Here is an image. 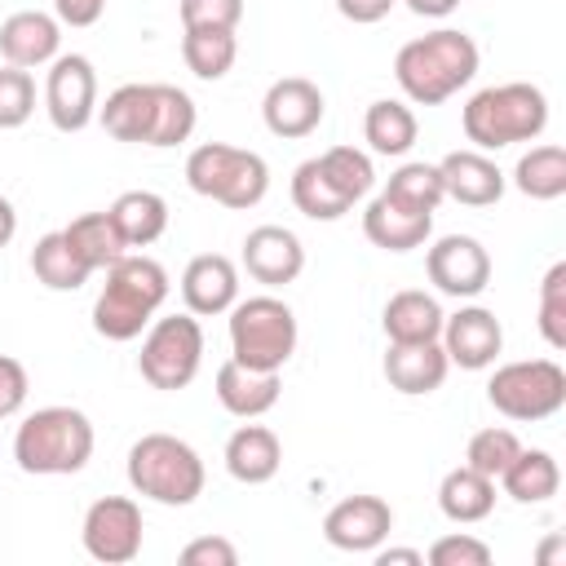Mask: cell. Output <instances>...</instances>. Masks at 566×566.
Here are the masks:
<instances>
[{
  "label": "cell",
  "instance_id": "49",
  "mask_svg": "<svg viewBox=\"0 0 566 566\" xmlns=\"http://www.w3.org/2000/svg\"><path fill=\"white\" fill-rule=\"evenodd\" d=\"M557 557H566V539H562V535H553V539L539 544V562H544V566L557 562Z\"/></svg>",
  "mask_w": 566,
  "mask_h": 566
},
{
  "label": "cell",
  "instance_id": "17",
  "mask_svg": "<svg viewBox=\"0 0 566 566\" xmlns=\"http://www.w3.org/2000/svg\"><path fill=\"white\" fill-rule=\"evenodd\" d=\"M181 301L195 318L226 314L239 301V265L221 252H203L181 270Z\"/></svg>",
  "mask_w": 566,
  "mask_h": 566
},
{
  "label": "cell",
  "instance_id": "26",
  "mask_svg": "<svg viewBox=\"0 0 566 566\" xmlns=\"http://www.w3.org/2000/svg\"><path fill=\"white\" fill-rule=\"evenodd\" d=\"M500 486H504V495L517 500V504H544V500L557 495L562 469H557L553 451H544V447H531V451H526V447H522V451L513 455V464L500 473Z\"/></svg>",
  "mask_w": 566,
  "mask_h": 566
},
{
  "label": "cell",
  "instance_id": "18",
  "mask_svg": "<svg viewBox=\"0 0 566 566\" xmlns=\"http://www.w3.org/2000/svg\"><path fill=\"white\" fill-rule=\"evenodd\" d=\"M57 44H62V22L44 9H18L0 22V57L9 66H44L57 57Z\"/></svg>",
  "mask_w": 566,
  "mask_h": 566
},
{
  "label": "cell",
  "instance_id": "41",
  "mask_svg": "<svg viewBox=\"0 0 566 566\" xmlns=\"http://www.w3.org/2000/svg\"><path fill=\"white\" fill-rule=\"evenodd\" d=\"M424 557H429V566H486L491 548L473 535H442V539H433V548Z\"/></svg>",
  "mask_w": 566,
  "mask_h": 566
},
{
  "label": "cell",
  "instance_id": "45",
  "mask_svg": "<svg viewBox=\"0 0 566 566\" xmlns=\"http://www.w3.org/2000/svg\"><path fill=\"white\" fill-rule=\"evenodd\" d=\"M394 4H398V0H336V13H340L345 22H354V27H371V22L389 18Z\"/></svg>",
  "mask_w": 566,
  "mask_h": 566
},
{
  "label": "cell",
  "instance_id": "31",
  "mask_svg": "<svg viewBox=\"0 0 566 566\" xmlns=\"http://www.w3.org/2000/svg\"><path fill=\"white\" fill-rule=\"evenodd\" d=\"M62 234H66L71 252H75L93 274L106 270V265H115V261L128 252V243L119 239L111 212H80L71 226H62Z\"/></svg>",
  "mask_w": 566,
  "mask_h": 566
},
{
  "label": "cell",
  "instance_id": "29",
  "mask_svg": "<svg viewBox=\"0 0 566 566\" xmlns=\"http://www.w3.org/2000/svg\"><path fill=\"white\" fill-rule=\"evenodd\" d=\"M106 212L128 248H150L168 230V203L155 190H124Z\"/></svg>",
  "mask_w": 566,
  "mask_h": 566
},
{
  "label": "cell",
  "instance_id": "25",
  "mask_svg": "<svg viewBox=\"0 0 566 566\" xmlns=\"http://www.w3.org/2000/svg\"><path fill=\"white\" fill-rule=\"evenodd\" d=\"M438 509L442 517L460 522V526H473L482 517H491L495 509V482L469 464H455L442 482H438Z\"/></svg>",
  "mask_w": 566,
  "mask_h": 566
},
{
  "label": "cell",
  "instance_id": "28",
  "mask_svg": "<svg viewBox=\"0 0 566 566\" xmlns=\"http://www.w3.org/2000/svg\"><path fill=\"white\" fill-rule=\"evenodd\" d=\"M292 203L310 221H336V217H345L354 208V199L332 181V172L323 168L318 155L305 159V164H296V172H292Z\"/></svg>",
  "mask_w": 566,
  "mask_h": 566
},
{
  "label": "cell",
  "instance_id": "43",
  "mask_svg": "<svg viewBox=\"0 0 566 566\" xmlns=\"http://www.w3.org/2000/svg\"><path fill=\"white\" fill-rule=\"evenodd\" d=\"M239 562V548L221 535H199L181 548V566H234Z\"/></svg>",
  "mask_w": 566,
  "mask_h": 566
},
{
  "label": "cell",
  "instance_id": "11",
  "mask_svg": "<svg viewBox=\"0 0 566 566\" xmlns=\"http://www.w3.org/2000/svg\"><path fill=\"white\" fill-rule=\"evenodd\" d=\"M44 111L57 133H80L97 115V71L84 53H57L44 80Z\"/></svg>",
  "mask_w": 566,
  "mask_h": 566
},
{
  "label": "cell",
  "instance_id": "3",
  "mask_svg": "<svg viewBox=\"0 0 566 566\" xmlns=\"http://www.w3.org/2000/svg\"><path fill=\"white\" fill-rule=\"evenodd\" d=\"M460 124L473 150H504L517 142H535L548 128V97L526 80L491 84L464 102Z\"/></svg>",
  "mask_w": 566,
  "mask_h": 566
},
{
  "label": "cell",
  "instance_id": "48",
  "mask_svg": "<svg viewBox=\"0 0 566 566\" xmlns=\"http://www.w3.org/2000/svg\"><path fill=\"white\" fill-rule=\"evenodd\" d=\"M13 234H18V212H13V203L0 195V248H4Z\"/></svg>",
  "mask_w": 566,
  "mask_h": 566
},
{
  "label": "cell",
  "instance_id": "35",
  "mask_svg": "<svg viewBox=\"0 0 566 566\" xmlns=\"http://www.w3.org/2000/svg\"><path fill=\"white\" fill-rule=\"evenodd\" d=\"M380 195L394 199V203L407 208V212H438V203L447 199V195H442V172H438V164H424V159L402 164L398 172H389V181H385Z\"/></svg>",
  "mask_w": 566,
  "mask_h": 566
},
{
  "label": "cell",
  "instance_id": "23",
  "mask_svg": "<svg viewBox=\"0 0 566 566\" xmlns=\"http://www.w3.org/2000/svg\"><path fill=\"white\" fill-rule=\"evenodd\" d=\"M363 234L385 252H411L433 234V212H407L394 199L376 195L363 212Z\"/></svg>",
  "mask_w": 566,
  "mask_h": 566
},
{
  "label": "cell",
  "instance_id": "44",
  "mask_svg": "<svg viewBox=\"0 0 566 566\" xmlns=\"http://www.w3.org/2000/svg\"><path fill=\"white\" fill-rule=\"evenodd\" d=\"M106 13V0H53V18L62 27H93Z\"/></svg>",
  "mask_w": 566,
  "mask_h": 566
},
{
  "label": "cell",
  "instance_id": "9",
  "mask_svg": "<svg viewBox=\"0 0 566 566\" xmlns=\"http://www.w3.org/2000/svg\"><path fill=\"white\" fill-rule=\"evenodd\" d=\"M486 402L509 420H548L566 407V371L553 358H522L495 367Z\"/></svg>",
  "mask_w": 566,
  "mask_h": 566
},
{
  "label": "cell",
  "instance_id": "16",
  "mask_svg": "<svg viewBox=\"0 0 566 566\" xmlns=\"http://www.w3.org/2000/svg\"><path fill=\"white\" fill-rule=\"evenodd\" d=\"M243 270L265 287L296 283L305 270V248L287 226H256L243 239Z\"/></svg>",
  "mask_w": 566,
  "mask_h": 566
},
{
  "label": "cell",
  "instance_id": "42",
  "mask_svg": "<svg viewBox=\"0 0 566 566\" xmlns=\"http://www.w3.org/2000/svg\"><path fill=\"white\" fill-rule=\"evenodd\" d=\"M27 394H31V376H27V367H22L18 358L0 354V420L18 416L22 402H27Z\"/></svg>",
  "mask_w": 566,
  "mask_h": 566
},
{
  "label": "cell",
  "instance_id": "13",
  "mask_svg": "<svg viewBox=\"0 0 566 566\" xmlns=\"http://www.w3.org/2000/svg\"><path fill=\"white\" fill-rule=\"evenodd\" d=\"M394 531V509L380 495H345L323 517V539L340 553H376Z\"/></svg>",
  "mask_w": 566,
  "mask_h": 566
},
{
  "label": "cell",
  "instance_id": "20",
  "mask_svg": "<svg viewBox=\"0 0 566 566\" xmlns=\"http://www.w3.org/2000/svg\"><path fill=\"white\" fill-rule=\"evenodd\" d=\"M451 363H447V349L442 340H420V345H394L389 340V354H385V380L407 394V398H420V394H433L442 380H447Z\"/></svg>",
  "mask_w": 566,
  "mask_h": 566
},
{
  "label": "cell",
  "instance_id": "22",
  "mask_svg": "<svg viewBox=\"0 0 566 566\" xmlns=\"http://www.w3.org/2000/svg\"><path fill=\"white\" fill-rule=\"evenodd\" d=\"M221 460H226V473H230L234 482L261 486V482H270V478L279 473V464H283V442H279V433L265 429V424H239V429L230 433Z\"/></svg>",
  "mask_w": 566,
  "mask_h": 566
},
{
  "label": "cell",
  "instance_id": "27",
  "mask_svg": "<svg viewBox=\"0 0 566 566\" xmlns=\"http://www.w3.org/2000/svg\"><path fill=\"white\" fill-rule=\"evenodd\" d=\"M150 111H155V84H119L106 97V106H97V119H102V128L115 142L146 146V137H150Z\"/></svg>",
  "mask_w": 566,
  "mask_h": 566
},
{
  "label": "cell",
  "instance_id": "47",
  "mask_svg": "<svg viewBox=\"0 0 566 566\" xmlns=\"http://www.w3.org/2000/svg\"><path fill=\"white\" fill-rule=\"evenodd\" d=\"M402 4H407L416 18H447L460 0H402Z\"/></svg>",
  "mask_w": 566,
  "mask_h": 566
},
{
  "label": "cell",
  "instance_id": "38",
  "mask_svg": "<svg viewBox=\"0 0 566 566\" xmlns=\"http://www.w3.org/2000/svg\"><path fill=\"white\" fill-rule=\"evenodd\" d=\"M539 336L548 349H566V261H553L539 283Z\"/></svg>",
  "mask_w": 566,
  "mask_h": 566
},
{
  "label": "cell",
  "instance_id": "2",
  "mask_svg": "<svg viewBox=\"0 0 566 566\" xmlns=\"http://www.w3.org/2000/svg\"><path fill=\"white\" fill-rule=\"evenodd\" d=\"M164 301H168V270L155 256L124 252L115 265H106V283L93 301V332L106 340H137Z\"/></svg>",
  "mask_w": 566,
  "mask_h": 566
},
{
  "label": "cell",
  "instance_id": "4",
  "mask_svg": "<svg viewBox=\"0 0 566 566\" xmlns=\"http://www.w3.org/2000/svg\"><path fill=\"white\" fill-rule=\"evenodd\" d=\"M93 420L80 407H40L13 433V460L22 473L62 478L93 460Z\"/></svg>",
  "mask_w": 566,
  "mask_h": 566
},
{
  "label": "cell",
  "instance_id": "34",
  "mask_svg": "<svg viewBox=\"0 0 566 566\" xmlns=\"http://www.w3.org/2000/svg\"><path fill=\"white\" fill-rule=\"evenodd\" d=\"M195 124H199V111H195L190 93L177 88V84H155V111H150L146 146H159V150L164 146H181V142H190Z\"/></svg>",
  "mask_w": 566,
  "mask_h": 566
},
{
  "label": "cell",
  "instance_id": "10",
  "mask_svg": "<svg viewBox=\"0 0 566 566\" xmlns=\"http://www.w3.org/2000/svg\"><path fill=\"white\" fill-rule=\"evenodd\" d=\"M142 504L128 500V495H102L88 504L84 513V526H80V539H84V553L102 566H124L142 553Z\"/></svg>",
  "mask_w": 566,
  "mask_h": 566
},
{
  "label": "cell",
  "instance_id": "37",
  "mask_svg": "<svg viewBox=\"0 0 566 566\" xmlns=\"http://www.w3.org/2000/svg\"><path fill=\"white\" fill-rule=\"evenodd\" d=\"M522 451V442H517V433L513 429H478L473 438H469V447H464V464L469 469H478V473H486L491 482H500V473L513 464V455Z\"/></svg>",
  "mask_w": 566,
  "mask_h": 566
},
{
  "label": "cell",
  "instance_id": "46",
  "mask_svg": "<svg viewBox=\"0 0 566 566\" xmlns=\"http://www.w3.org/2000/svg\"><path fill=\"white\" fill-rule=\"evenodd\" d=\"M394 562L424 566V553H416V548H376V566H394Z\"/></svg>",
  "mask_w": 566,
  "mask_h": 566
},
{
  "label": "cell",
  "instance_id": "7",
  "mask_svg": "<svg viewBox=\"0 0 566 566\" xmlns=\"http://www.w3.org/2000/svg\"><path fill=\"white\" fill-rule=\"evenodd\" d=\"M230 358L256 371H283L296 354V314L287 301L261 292L234 301L230 310Z\"/></svg>",
  "mask_w": 566,
  "mask_h": 566
},
{
  "label": "cell",
  "instance_id": "1",
  "mask_svg": "<svg viewBox=\"0 0 566 566\" xmlns=\"http://www.w3.org/2000/svg\"><path fill=\"white\" fill-rule=\"evenodd\" d=\"M478 75V44L455 27L416 35L394 57V80L416 106H442Z\"/></svg>",
  "mask_w": 566,
  "mask_h": 566
},
{
  "label": "cell",
  "instance_id": "24",
  "mask_svg": "<svg viewBox=\"0 0 566 566\" xmlns=\"http://www.w3.org/2000/svg\"><path fill=\"white\" fill-rule=\"evenodd\" d=\"M442 305L438 296L420 292V287H407V292H394L385 301V314H380V327L394 345H420V340H438L442 332Z\"/></svg>",
  "mask_w": 566,
  "mask_h": 566
},
{
  "label": "cell",
  "instance_id": "33",
  "mask_svg": "<svg viewBox=\"0 0 566 566\" xmlns=\"http://www.w3.org/2000/svg\"><path fill=\"white\" fill-rule=\"evenodd\" d=\"M513 186L526 199H539V203L562 199L566 195V150L553 146V142L548 146H531L513 168Z\"/></svg>",
  "mask_w": 566,
  "mask_h": 566
},
{
  "label": "cell",
  "instance_id": "15",
  "mask_svg": "<svg viewBox=\"0 0 566 566\" xmlns=\"http://www.w3.org/2000/svg\"><path fill=\"white\" fill-rule=\"evenodd\" d=\"M438 340L447 349V363H455L464 371H482V367H491L500 358L504 327H500V318L486 305H464V310H455V314L442 318Z\"/></svg>",
  "mask_w": 566,
  "mask_h": 566
},
{
  "label": "cell",
  "instance_id": "5",
  "mask_svg": "<svg viewBox=\"0 0 566 566\" xmlns=\"http://www.w3.org/2000/svg\"><path fill=\"white\" fill-rule=\"evenodd\" d=\"M203 460L177 433H142L128 447V486L155 504L186 509L203 495Z\"/></svg>",
  "mask_w": 566,
  "mask_h": 566
},
{
  "label": "cell",
  "instance_id": "14",
  "mask_svg": "<svg viewBox=\"0 0 566 566\" xmlns=\"http://www.w3.org/2000/svg\"><path fill=\"white\" fill-rule=\"evenodd\" d=\"M323 115H327V102H323L318 84L305 80V75H283V80H274V84L265 88V97H261V119H265V128H270L274 137H283V142L310 137V133L323 124Z\"/></svg>",
  "mask_w": 566,
  "mask_h": 566
},
{
  "label": "cell",
  "instance_id": "21",
  "mask_svg": "<svg viewBox=\"0 0 566 566\" xmlns=\"http://www.w3.org/2000/svg\"><path fill=\"white\" fill-rule=\"evenodd\" d=\"M279 389H283L279 371H256V367H243V363H234V358H226V363L217 367V402H221L230 416H239V420L265 416V411L279 402Z\"/></svg>",
  "mask_w": 566,
  "mask_h": 566
},
{
  "label": "cell",
  "instance_id": "40",
  "mask_svg": "<svg viewBox=\"0 0 566 566\" xmlns=\"http://www.w3.org/2000/svg\"><path fill=\"white\" fill-rule=\"evenodd\" d=\"M243 0H181V31H234Z\"/></svg>",
  "mask_w": 566,
  "mask_h": 566
},
{
  "label": "cell",
  "instance_id": "39",
  "mask_svg": "<svg viewBox=\"0 0 566 566\" xmlns=\"http://www.w3.org/2000/svg\"><path fill=\"white\" fill-rule=\"evenodd\" d=\"M35 111V80L22 66L0 71V128H22Z\"/></svg>",
  "mask_w": 566,
  "mask_h": 566
},
{
  "label": "cell",
  "instance_id": "30",
  "mask_svg": "<svg viewBox=\"0 0 566 566\" xmlns=\"http://www.w3.org/2000/svg\"><path fill=\"white\" fill-rule=\"evenodd\" d=\"M363 137L376 155H407L420 137V124H416V111L398 97H380L367 106L363 115Z\"/></svg>",
  "mask_w": 566,
  "mask_h": 566
},
{
  "label": "cell",
  "instance_id": "8",
  "mask_svg": "<svg viewBox=\"0 0 566 566\" xmlns=\"http://www.w3.org/2000/svg\"><path fill=\"white\" fill-rule=\"evenodd\" d=\"M199 363H203V327L190 310L150 318L142 336V354H137V371L150 389H164V394L186 389L199 376Z\"/></svg>",
  "mask_w": 566,
  "mask_h": 566
},
{
  "label": "cell",
  "instance_id": "19",
  "mask_svg": "<svg viewBox=\"0 0 566 566\" xmlns=\"http://www.w3.org/2000/svg\"><path fill=\"white\" fill-rule=\"evenodd\" d=\"M438 172H442V195L464 208H491L504 195V172L486 150H451L442 155Z\"/></svg>",
  "mask_w": 566,
  "mask_h": 566
},
{
  "label": "cell",
  "instance_id": "32",
  "mask_svg": "<svg viewBox=\"0 0 566 566\" xmlns=\"http://www.w3.org/2000/svg\"><path fill=\"white\" fill-rule=\"evenodd\" d=\"M31 274H35L49 292H75V287L88 283L93 270L71 252V243H66L62 230H49V234H40L35 248H31Z\"/></svg>",
  "mask_w": 566,
  "mask_h": 566
},
{
  "label": "cell",
  "instance_id": "36",
  "mask_svg": "<svg viewBox=\"0 0 566 566\" xmlns=\"http://www.w3.org/2000/svg\"><path fill=\"white\" fill-rule=\"evenodd\" d=\"M234 57H239L234 31H181V62H186L199 80H221V75H230Z\"/></svg>",
  "mask_w": 566,
  "mask_h": 566
},
{
  "label": "cell",
  "instance_id": "6",
  "mask_svg": "<svg viewBox=\"0 0 566 566\" xmlns=\"http://www.w3.org/2000/svg\"><path fill=\"white\" fill-rule=\"evenodd\" d=\"M186 186L221 208H256L270 190V164L256 150L226 146V142H203L186 155Z\"/></svg>",
  "mask_w": 566,
  "mask_h": 566
},
{
  "label": "cell",
  "instance_id": "12",
  "mask_svg": "<svg viewBox=\"0 0 566 566\" xmlns=\"http://www.w3.org/2000/svg\"><path fill=\"white\" fill-rule=\"evenodd\" d=\"M424 270H429V283L442 296L464 301V296H478L491 283V252L473 234H442L429 248Z\"/></svg>",
  "mask_w": 566,
  "mask_h": 566
}]
</instances>
